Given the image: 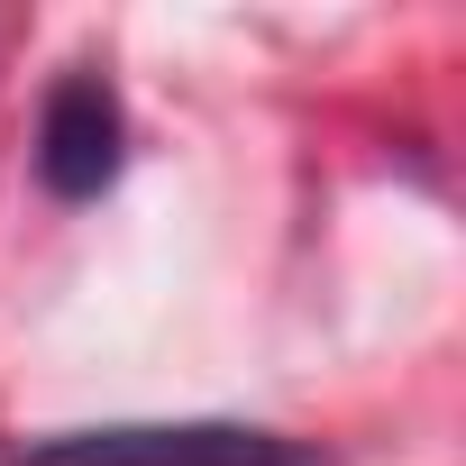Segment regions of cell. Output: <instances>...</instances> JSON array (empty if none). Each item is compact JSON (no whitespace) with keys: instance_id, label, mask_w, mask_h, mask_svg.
<instances>
[{"instance_id":"6da1fadb","label":"cell","mask_w":466,"mask_h":466,"mask_svg":"<svg viewBox=\"0 0 466 466\" xmlns=\"http://www.w3.org/2000/svg\"><path fill=\"white\" fill-rule=\"evenodd\" d=\"M0 466H293L284 439L238 420H128V430H65Z\"/></svg>"},{"instance_id":"7a4b0ae2","label":"cell","mask_w":466,"mask_h":466,"mask_svg":"<svg viewBox=\"0 0 466 466\" xmlns=\"http://www.w3.org/2000/svg\"><path fill=\"white\" fill-rule=\"evenodd\" d=\"M119 174V92L101 74H65L37 110V183L56 201H92Z\"/></svg>"}]
</instances>
